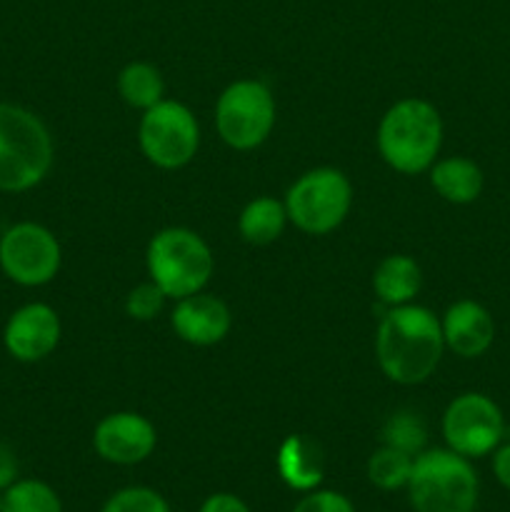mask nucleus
<instances>
[{
    "mask_svg": "<svg viewBox=\"0 0 510 512\" xmlns=\"http://www.w3.org/2000/svg\"><path fill=\"white\" fill-rule=\"evenodd\" d=\"M3 500H5V490H0V512H3Z\"/></svg>",
    "mask_w": 510,
    "mask_h": 512,
    "instance_id": "nucleus-29",
    "label": "nucleus"
},
{
    "mask_svg": "<svg viewBox=\"0 0 510 512\" xmlns=\"http://www.w3.org/2000/svg\"><path fill=\"white\" fill-rule=\"evenodd\" d=\"M60 243L38 223H18L0 238V268L13 283L38 288L60 270Z\"/></svg>",
    "mask_w": 510,
    "mask_h": 512,
    "instance_id": "nucleus-10",
    "label": "nucleus"
},
{
    "mask_svg": "<svg viewBox=\"0 0 510 512\" xmlns=\"http://www.w3.org/2000/svg\"><path fill=\"white\" fill-rule=\"evenodd\" d=\"M145 158L163 170H178L195 158L200 128L195 115L175 100H160L145 110L138 130Z\"/></svg>",
    "mask_w": 510,
    "mask_h": 512,
    "instance_id": "nucleus-8",
    "label": "nucleus"
},
{
    "mask_svg": "<svg viewBox=\"0 0 510 512\" xmlns=\"http://www.w3.org/2000/svg\"><path fill=\"white\" fill-rule=\"evenodd\" d=\"M170 323L180 340L208 348L228 335L233 320H230V310L223 300L215 295L195 293L178 300L173 315H170Z\"/></svg>",
    "mask_w": 510,
    "mask_h": 512,
    "instance_id": "nucleus-13",
    "label": "nucleus"
},
{
    "mask_svg": "<svg viewBox=\"0 0 510 512\" xmlns=\"http://www.w3.org/2000/svg\"><path fill=\"white\" fill-rule=\"evenodd\" d=\"M118 90L125 103L133 105V108L148 110L163 100L165 85L158 68H153L150 63H130L120 70Z\"/></svg>",
    "mask_w": 510,
    "mask_h": 512,
    "instance_id": "nucleus-19",
    "label": "nucleus"
},
{
    "mask_svg": "<svg viewBox=\"0 0 510 512\" xmlns=\"http://www.w3.org/2000/svg\"><path fill=\"white\" fill-rule=\"evenodd\" d=\"M53 138L43 120L13 103H0V190L25 193L48 175Z\"/></svg>",
    "mask_w": 510,
    "mask_h": 512,
    "instance_id": "nucleus-3",
    "label": "nucleus"
},
{
    "mask_svg": "<svg viewBox=\"0 0 510 512\" xmlns=\"http://www.w3.org/2000/svg\"><path fill=\"white\" fill-rule=\"evenodd\" d=\"M200 512H250V508L238 498V495L215 493L200 505Z\"/></svg>",
    "mask_w": 510,
    "mask_h": 512,
    "instance_id": "nucleus-26",
    "label": "nucleus"
},
{
    "mask_svg": "<svg viewBox=\"0 0 510 512\" xmlns=\"http://www.w3.org/2000/svg\"><path fill=\"white\" fill-rule=\"evenodd\" d=\"M158 433L153 423L138 413H113L95 428L93 445L103 460L113 465H138L155 450Z\"/></svg>",
    "mask_w": 510,
    "mask_h": 512,
    "instance_id": "nucleus-12",
    "label": "nucleus"
},
{
    "mask_svg": "<svg viewBox=\"0 0 510 512\" xmlns=\"http://www.w3.org/2000/svg\"><path fill=\"white\" fill-rule=\"evenodd\" d=\"M383 443L408 455H420L428 443V430H425L423 418L408 413V410L390 415L383 428Z\"/></svg>",
    "mask_w": 510,
    "mask_h": 512,
    "instance_id": "nucleus-22",
    "label": "nucleus"
},
{
    "mask_svg": "<svg viewBox=\"0 0 510 512\" xmlns=\"http://www.w3.org/2000/svg\"><path fill=\"white\" fill-rule=\"evenodd\" d=\"M440 320L420 305H395L383 315L375 333L380 370L393 383L418 385L428 380L443 358Z\"/></svg>",
    "mask_w": 510,
    "mask_h": 512,
    "instance_id": "nucleus-1",
    "label": "nucleus"
},
{
    "mask_svg": "<svg viewBox=\"0 0 510 512\" xmlns=\"http://www.w3.org/2000/svg\"><path fill=\"white\" fill-rule=\"evenodd\" d=\"M415 512H475L478 475L468 458L453 450H425L415 455L408 480Z\"/></svg>",
    "mask_w": 510,
    "mask_h": 512,
    "instance_id": "nucleus-4",
    "label": "nucleus"
},
{
    "mask_svg": "<svg viewBox=\"0 0 510 512\" xmlns=\"http://www.w3.org/2000/svg\"><path fill=\"white\" fill-rule=\"evenodd\" d=\"M278 473L288 488L310 493L323 483V448L308 435H288L278 450Z\"/></svg>",
    "mask_w": 510,
    "mask_h": 512,
    "instance_id": "nucleus-15",
    "label": "nucleus"
},
{
    "mask_svg": "<svg viewBox=\"0 0 510 512\" xmlns=\"http://www.w3.org/2000/svg\"><path fill=\"white\" fill-rule=\"evenodd\" d=\"M373 288L385 305H408L420 290V268L408 255H388L375 268Z\"/></svg>",
    "mask_w": 510,
    "mask_h": 512,
    "instance_id": "nucleus-17",
    "label": "nucleus"
},
{
    "mask_svg": "<svg viewBox=\"0 0 510 512\" xmlns=\"http://www.w3.org/2000/svg\"><path fill=\"white\" fill-rule=\"evenodd\" d=\"M213 253L198 233L188 228H165L148 245L150 280L168 298L200 293L213 275Z\"/></svg>",
    "mask_w": 510,
    "mask_h": 512,
    "instance_id": "nucleus-5",
    "label": "nucleus"
},
{
    "mask_svg": "<svg viewBox=\"0 0 510 512\" xmlns=\"http://www.w3.org/2000/svg\"><path fill=\"white\" fill-rule=\"evenodd\" d=\"M353 188L335 168H315L300 175L285 198L288 220L310 235H325L338 228L350 213Z\"/></svg>",
    "mask_w": 510,
    "mask_h": 512,
    "instance_id": "nucleus-6",
    "label": "nucleus"
},
{
    "mask_svg": "<svg viewBox=\"0 0 510 512\" xmlns=\"http://www.w3.org/2000/svg\"><path fill=\"white\" fill-rule=\"evenodd\" d=\"M445 443L463 458H483L493 453L505 435L503 410L483 393H463L443 415Z\"/></svg>",
    "mask_w": 510,
    "mask_h": 512,
    "instance_id": "nucleus-9",
    "label": "nucleus"
},
{
    "mask_svg": "<svg viewBox=\"0 0 510 512\" xmlns=\"http://www.w3.org/2000/svg\"><path fill=\"white\" fill-rule=\"evenodd\" d=\"M5 350L20 363L48 358L60 343V318L50 305L28 303L15 310L3 330Z\"/></svg>",
    "mask_w": 510,
    "mask_h": 512,
    "instance_id": "nucleus-11",
    "label": "nucleus"
},
{
    "mask_svg": "<svg viewBox=\"0 0 510 512\" xmlns=\"http://www.w3.org/2000/svg\"><path fill=\"white\" fill-rule=\"evenodd\" d=\"M275 125L273 93L260 80H238L228 85L215 105L218 135L235 150H253Z\"/></svg>",
    "mask_w": 510,
    "mask_h": 512,
    "instance_id": "nucleus-7",
    "label": "nucleus"
},
{
    "mask_svg": "<svg viewBox=\"0 0 510 512\" xmlns=\"http://www.w3.org/2000/svg\"><path fill=\"white\" fill-rule=\"evenodd\" d=\"M430 183H433L435 193L443 200H448V203L468 205L480 198L485 178L478 163L455 155V158H445L433 163V168H430Z\"/></svg>",
    "mask_w": 510,
    "mask_h": 512,
    "instance_id": "nucleus-16",
    "label": "nucleus"
},
{
    "mask_svg": "<svg viewBox=\"0 0 510 512\" xmlns=\"http://www.w3.org/2000/svg\"><path fill=\"white\" fill-rule=\"evenodd\" d=\"M3 512H63L58 493L43 480H15L5 490Z\"/></svg>",
    "mask_w": 510,
    "mask_h": 512,
    "instance_id": "nucleus-21",
    "label": "nucleus"
},
{
    "mask_svg": "<svg viewBox=\"0 0 510 512\" xmlns=\"http://www.w3.org/2000/svg\"><path fill=\"white\" fill-rule=\"evenodd\" d=\"M440 143H443V120L428 100H398L380 120L378 150L385 163L398 173L418 175L433 168Z\"/></svg>",
    "mask_w": 510,
    "mask_h": 512,
    "instance_id": "nucleus-2",
    "label": "nucleus"
},
{
    "mask_svg": "<svg viewBox=\"0 0 510 512\" xmlns=\"http://www.w3.org/2000/svg\"><path fill=\"white\" fill-rule=\"evenodd\" d=\"M493 473H495V480H498L500 485H503L505 490H510V443L505 445H498V448L493 450Z\"/></svg>",
    "mask_w": 510,
    "mask_h": 512,
    "instance_id": "nucleus-28",
    "label": "nucleus"
},
{
    "mask_svg": "<svg viewBox=\"0 0 510 512\" xmlns=\"http://www.w3.org/2000/svg\"><path fill=\"white\" fill-rule=\"evenodd\" d=\"M288 220L285 203L275 198H255L243 208L238 220L240 235L250 245H268L280 238Z\"/></svg>",
    "mask_w": 510,
    "mask_h": 512,
    "instance_id": "nucleus-18",
    "label": "nucleus"
},
{
    "mask_svg": "<svg viewBox=\"0 0 510 512\" xmlns=\"http://www.w3.org/2000/svg\"><path fill=\"white\" fill-rule=\"evenodd\" d=\"M18 480V458L10 445L0 443V490H8Z\"/></svg>",
    "mask_w": 510,
    "mask_h": 512,
    "instance_id": "nucleus-27",
    "label": "nucleus"
},
{
    "mask_svg": "<svg viewBox=\"0 0 510 512\" xmlns=\"http://www.w3.org/2000/svg\"><path fill=\"white\" fill-rule=\"evenodd\" d=\"M413 455L383 445L375 450L368 460V480L380 490L408 488L410 473H413Z\"/></svg>",
    "mask_w": 510,
    "mask_h": 512,
    "instance_id": "nucleus-20",
    "label": "nucleus"
},
{
    "mask_svg": "<svg viewBox=\"0 0 510 512\" xmlns=\"http://www.w3.org/2000/svg\"><path fill=\"white\" fill-rule=\"evenodd\" d=\"M293 512H355L353 503L335 490H310Z\"/></svg>",
    "mask_w": 510,
    "mask_h": 512,
    "instance_id": "nucleus-25",
    "label": "nucleus"
},
{
    "mask_svg": "<svg viewBox=\"0 0 510 512\" xmlns=\"http://www.w3.org/2000/svg\"><path fill=\"white\" fill-rule=\"evenodd\" d=\"M165 298L168 295L150 280V283H143L130 290L128 298H125V313L133 320H153L163 310Z\"/></svg>",
    "mask_w": 510,
    "mask_h": 512,
    "instance_id": "nucleus-24",
    "label": "nucleus"
},
{
    "mask_svg": "<svg viewBox=\"0 0 510 512\" xmlns=\"http://www.w3.org/2000/svg\"><path fill=\"white\" fill-rule=\"evenodd\" d=\"M103 512H170V505L150 488H125L105 503Z\"/></svg>",
    "mask_w": 510,
    "mask_h": 512,
    "instance_id": "nucleus-23",
    "label": "nucleus"
},
{
    "mask_svg": "<svg viewBox=\"0 0 510 512\" xmlns=\"http://www.w3.org/2000/svg\"><path fill=\"white\" fill-rule=\"evenodd\" d=\"M440 328L445 348L460 358H480L495 340L493 315L475 300H458L450 305Z\"/></svg>",
    "mask_w": 510,
    "mask_h": 512,
    "instance_id": "nucleus-14",
    "label": "nucleus"
}]
</instances>
